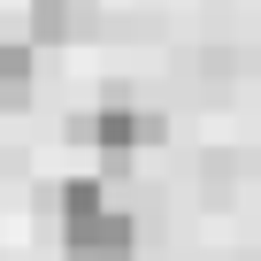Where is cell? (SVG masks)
<instances>
[{
	"label": "cell",
	"mask_w": 261,
	"mask_h": 261,
	"mask_svg": "<svg viewBox=\"0 0 261 261\" xmlns=\"http://www.w3.org/2000/svg\"><path fill=\"white\" fill-rule=\"evenodd\" d=\"M130 253H139V223H130L123 207L62 223V261H130Z\"/></svg>",
	"instance_id": "cell-2"
},
{
	"label": "cell",
	"mask_w": 261,
	"mask_h": 261,
	"mask_svg": "<svg viewBox=\"0 0 261 261\" xmlns=\"http://www.w3.org/2000/svg\"><path fill=\"white\" fill-rule=\"evenodd\" d=\"M100 16V0H31V31L46 39V46H62V39H77L85 23Z\"/></svg>",
	"instance_id": "cell-4"
},
{
	"label": "cell",
	"mask_w": 261,
	"mask_h": 261,
	"mask_svg": "<svg viewBox=\"0 0 261 261\" xmlns=\"http://www.w3.org/2000/svg\"><path fill=\"white\" fill-rule=\"evenodd\" d=\"M162 115L154 108H130V100H100L85 115H69V146H92L100 162H130L139 146H162Z\"/></svg>",
	"instance_id": "cell-1"
},
{
	"label": "cell",
	"mask_w": 261,
	"mask_h": 261,
	"mask_svg": "<svg viewBox=\"0 0 261 261\" xmlns=\"http://www.w3.org/2000/svg\"><path fill=\"white\" fill-rule=\"evenodd\" d=\"M31 77H39L31 46H23V39H0V108H23V100H31Z\"/></svg>",
	"instance_id": "cell-5"
},
{
	"label": "cell",
	"mask_w": 261,
	"mask_h": 261,
	"mask_svg": "<svg viewBox=\"0 0 261 261\" xmlns=\"http://www.w3.org/2000/svg\"><path fill=\"white\" fill-rule=\"evenodd\" d=\"M39 207H54L62 223H77V215H100V207H115V200H108L100 177H46V185H39Z\"/></svg>",
	"instance_id": "cell-3"
}]
</instances>
